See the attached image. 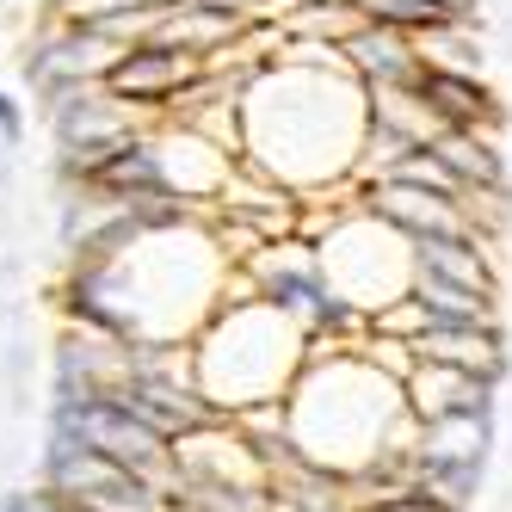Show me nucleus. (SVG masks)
Masks as SVG:
<instances>
[{"label": "nucleus", "instance_id": "obj_1", "mask_svg": "<svg viewBox=\"0 0 512 512\" xmlns=\"http://www.w3.org/2000/svg\"><path fill=\"white\" fill-rule=\"evenodd\" d=\"M56 432L75 438V445H87V451H99V457H112V463H130V469H142V475L167 457V445H161L167 432L142 420L124 395H99V389L68 395L62 414H56Z\"/></svg>", "mask_w": 512, "mask_h": 512}, {"label": "nucleus", "instance_id": "obj_2", "mask_svg": "<svg viewBox=\"0 0 512 512\" xmlns=\"http://www.w3.org/2000/svg\"><path fill=\"white\" fill-rule=\"evenodd\" d=\"M50 482L68 500L93 506V512H155V488L142 482V469L99 457V451L75 445V438H62V432L50 445Z\"/></svg>", "mask_w": 512, "mask_h": 512}, {"label": "nucleus", "instance_id": "obj_3", "mask_svg": "<svg viewBox=\"0 0 512 512\" xmlns=\"http://www.w3.org/2000/svg\"><path fill=\"white\" fill-rule=\"evenodd\" d=\"M408 99L432 118V130H482V136H494L506 124V105L494 99V87L475 81L469 68H451V62H420Z\"/></svg>", "mask_w": 512, "mask_h": 512}, {"label": "nucleus", "instance_id": "obj_4", "mask_svg": "<svg viewBox=\"0 0 512 512\" xmlns=\"http://www.w3.org/2000/svg\"><path fill=\"white\" fill-rule=\"evenodd\" d=\"M488 438H494V414H445V420H426V445H420L426 488L451 494V500L469 494L475 475H482Z\"/></svg>", "mask_w": 512, "mask_h": 512}, {"label": "nucleus", "instance_id": "obj_5", "mask_svg": "<svg viewBox=\"0 0 512 512\" xmlns=\"http://www.w3.org/2000/svg\"><path fill=\"white\" fill-rule=\"evenodd\" d=\"M408 346L432 364H457V371H475V377H494L506 371V334L500 321H414Z\"/></svg>", "mask_w": 512, "mask_h": 512}, {"label": "nucleus", "instance_id": "obj_6", "mask_svg": "<svg viewBox=\"0 0 512 512\" xmlns=\"http://www.w3.org/2000/svg\"><path fill=\"white\" fill-rule=\"evenodd\" d=\"M414 278H438V284H451V290H469V297H500V278H494V260H488V247L475 229L463 235H426L414 241Z\"/></svg>", "mask_w": 512, "mask_h": 512}, {"label": "nucleus", "instance_id": "obj_7", "mask_svg": "<svg viewBox=\"0 0 512 512\" xmlns=\"http://www.w3.org/2000/svg\"><path fill=\"white\" fill-rule=\"evenodd\" d=\"M192 75H198V62H192L186 44H136V50H124L112 68H105L112 93H118V99H142V105L173 99Z\"/></svg>", "mask_w": 512, "mask_h": 512}, {"label": "nucleus", "instance_id": "obj_8", "mask_svg": "<svg viewBox=\"0 0 512 512\" xmlns=\"http://www.w3.org/2000/svg\"><path fill=\"white\" fill-rule=\"evenodd\" d=\"M414 414L420 420H445V414H494V377L457 371V364H432L420 358V371L408 377Z\"/></svg>", "mask_w": 512, "mask_h": 512}, {"label": "nucleus", "instance_id": "obj_9", "mask_svg": "<svg viewBox=\"0 0 512 512\" xmlns=\"http://www.w3.org/2000/svg\"><path fill=\"white\" fill-rule=\"evenodd\" d=\"M340 50H346V62H352L377 93H408L414 75H420V62H426V50H414V38L383 31V25H358Z\"/></svg>", "mask_w": 512, "mask_h": 512}, {"label": "nucleus", "instance_id": "obj_10", "mask_svg": "<svg viewBox=\"0 0 512 512\" xmlns=\"http://www.w3.org/2000/svg\"><path fill=\"white\" fill-rule=\"evenodd\" d=\"M426 142H432V155L463 179L469 198H475V192H482V198H500V192H506V167H500L494 136H482V130H432Z\"/></svg>", "mask_w": 512, "mask_h": 512}, {"label": "nucleus", "instance_id": "obj_11", "mask_svg": "<svg viewBox=\"0 0 512 512\" xmlns=\"http://www.w3.org/2000/svg\"><path fill=\"white\" fill-rule=\"evenodd\" d=\"M266 297L290 315H303V321H352V309L327 290V278L315 266H272L266 272Z\"/></svg>", "mask_w": 512, "mask_h": 512}, {"label": "nucleus", "instance_id": "obj_12", "mask_svg": "<svg viewBox=\"0 0 512 512\" xmlns=\"http://www.w3.org/2000/svg\"><path fill=\"white\" fill-rule=\"evenodd\" d=\"M87 179L99 192H118V198H161L167 192V179H161V161L142 149V142H118V149H105Z\"/></svg>", "mask_w": 512, "mask_h": 512}, {"label": "nucleus", "instance_id": "obj_13", "mask_svg": "<svg viewBox=\"0 0 512 512\" xmlns=\"http://www.w3.org/2000/svg\"><path fill=\"white\" fill-rule=\"evenodd\" d=\"M358 19L383 25V31H401V38H438V31L463 25L469 13L451 7V0H358Z\"/></svg>", "mask_w": 512, "mask_h": 512}, {"label": "nucleus", "instance_id": "obj_14", "mask_svg": "<svg viewBox=\"0 0 512 512\" xmlns=\"http://www.w3.org/2000/svg\"><path fill=\"white\" fill-rule=\"evenodd\" d=\"M364 512H457V500L438 494V488H395V494L371 500Z\"/></svg>", "mask_w": 512, "mask_h": 512}, {"label": "nucleus", "instance_id": "obj_15", "mask_svg": "<svg viewBox=\"0 0 512 512\" xmlns=\"http://www.w3.org/2000/svg\"><path fill=\"white\" fill-rule=\"evenodd\" d=\"M0 512H62V506H56V500H44V494H13Z\"/></svg>", "mask_w": 512, "mask_h": 512}, {"label": "nucleus", "instance_id": "obj_16", "mask_svg": "<svg viewBox=\"0 0 512 512\" xmlns=\"http://www.w3.org/2000/svg\"><path fill=\"white\" fill-rule=\"evenodd\" d=\"M0 136H19V112H13L7 93H0Z\"/></svg>", "mask_w": 512, "mask_h": 512}]
</instances>
